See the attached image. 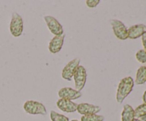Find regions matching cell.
Here are the masks:
<instances>
[{"mask_svg": "<svg viewBox=\"0 0 146 121\" xmlns=\"http://www.w3.org/2000/svg\"><path fill=\"white\" fill-rule=\"evenodd\" d=\"M134 84L133 79L131 76L123 78L120 81L116 93V101L118 103H122L125 98L131 93Z\"/></svg>", "mask_w": 146, "mask_h": 121, "instance_id": "obj_1", "label": "cell"}, {"mask_svg": "<svg viewBox=\"0 0 146 121\" xmlns=\"http://www.w3.org/2000/svg\"><path fill=\"white\" fill-rule=\"evenodd\" d=\"M24 109L26 112L31 115H41L46 114V108L41 102L36 101H27L24 104Z\"/></svg>", "mask_w": 146, "mask_h": 121, "instance_id": "obj_2", "label": "cell"}, {"mask_svg": "<svg viewBox=\"0 0 146 121\" xmlns=\"http://www.w3.org/2000/svg\"><path fill=\"white\" fill-rule=\"evenodd\" d=\"M9 30L11 35L14 37H19L22 34L24 30L23 19L18 13H14L11 17L9 25Z\"/></svg>", "mask_w": 146, "mask_h": 121, "instance_id": "obj_3", "label": "cell"}, {"mask_svg": "<svg viewBox=\"0 0 146 121\" xmlns=\"http://www.w3.org/2000/svg\"><path fill=\"white\" fill-rule=\"evenodd\" d=\"M73 78L75 81L76 90L81 91L84 88L86 82L87 73L86 68L82 65H79L74 73Z\"/></svg>", "mask_w": 146, "mask_h": 121, "instance_id": "obj_4", "label": "cell"}, {"mask_svg": "<svg viewBox=\"0 0 146 121\" xmlns=\"http://www.w3.org/2000/svg\"><path fill=\"white\" fill-rule=\"evenodd\" d=\"M111 24L115 36L121 40L128 38V28L121 21L118 19L111 20Z\"/></svg>", "mask_w": 146, "mask_h": 121, "instance_id": "obj_5", "label": "cell"}, {"mask_svg": "<svg viewBox=\"0 0 146 121\" xmlns=\"http://www.w3.org/2000/svg\"><path fill=\"white\" fill-rule=\"evenodd\" d=\"M80 64V58H76L71 60V61L68 63L61 72V76L64 80L66 81H71L73 76H74V73L76 71L77 68L79 66Z\"/></svg>", "mask_w": 146, "mask_h": 121, "instance_id": "obj_6", "label": "cell"}, {"mask_svg": "<svg viewBox=\"0 0 146 121\" xmlns=\"http://www.w3.org/2000/svg\"><path fill=\"white\" fill-rule=\"evenodd\" d=\"M44 20L46 23V25L49 31L54 36H60L64 34V29H63L62 25L58 22V21L55 17L49 15L45 16Z\"/></svg>", "mask_w": 146, "mask_h": 121, "instance_id": "obj_7", "label": "cell"}, {"mask_svg": "<svg viewBox=\"0 0 146 121\" xmlns=\"http://www.w3.org/2000/svg\"><path fill=\"white\" fill-rule=\"evenodd\" d=\"M58 96L60 97V98L73 101L81 98L82 96V93L81 91H78L76 89H73L69 87H65L61 88L58 91Z\"/></svg>", "mask_w": 146, "mask_h": 121, "instance_id": "obj_8", "label": "cell"}, {"mask_svg": "<svg viewBox=\"0 0 146 121\" xmlns=\"http://www.w3.org/2000/svg\"><path fill=\"white\" fill-rule=\"evenodd\" d=\"M101 107L98 105H94L89 103H80L77 107V110L78 113L83 115H92L97 114L101 111Z\"/></svg>", "mask_w": 146, "mask_h": 121, "instance_id": "obj_9", "label": "cell"}, {"mask_svg": "<svg viewBox=\"0 0 146 121\" xmlns=\"http://www.w3.org/2000/svg\"><path fill=\"white\" fill-rule=\"evenodd\" d=\"M65 34L60 36H54V38L50 41L48 44V50L52 54H56L59 52L64 45Z\"/></svg>", "mask_w": 146, "mask_h": 121, "instance_id": "obj_10", "label": "cell"}, {"mask_svg": "<svg viewBox=\"0 0 146 121\" xmlns=\"http://www.w3.org/2000/svg\"><path fill=\"white\" fill-rule=\"evenodd\" d=\"M56 105L61 110L66 112H74L77 110L78 104L72 101L60 98L57 101Z\"/></svg>", "mask_w": 146, "mask_h": 121, "instance_id": "obj_11", "label": "cell"}, {"mask_svg": "<svg viewBox=\"0 0 146 121\" xmlns=\"http://www.w3.org/2000/svg\"><path fill=\"white\" fill-rule=\"evenodd\" d=\"M146 31V26L144 24H135L128 28V38L136 39L143 36Z\"/></svg>", "mask_w": 146, "mask_h": 121, "instance_id": "obj_12", "label": "cell"}, {"mask_svg": "<svg viewBox=\"0 0 146 121\" xmlns=\"http://www.w3.org/2000/svg\"><path fill=\"white\" fill-rule=\"evenodd\" d=\"M135 113L134 109L132 106L126 104L123 106L122 114H121V120L122 121H134L135 120Z\"/></svg>", "mask_w": 146, "mask_h": 121, "instance_id": "obj_13", "label": "cell"}, {"mask_svg": "<svg viewBox=\"0 0 146 121\" xmlns=\"http://www.w3.org/2000/svg\"><path fill=\"white\" fill-rule=\"evenodd\" d=\"M146 82V67L145 65L141 66L137 71L136 77L134 83L137 85H142Z\"/></svg>", "mask_w": 146, "mask_h": 121, "instance_id": "obj_14", "label": "cell"}, {"mask_svg": "<svg viewBox=\"0 0 146 121\" xmlns=\"http://www.w3.org/2000/svg\"><path fill=\"white\" fill-rule=\"evenodd\" d=\"M105 118L103 115L92 114V115H83L81 118V121H104Z\"/></svg>", "mask_w": 146, "mask_h": 121, "instance_id": "obj_15", "label": "cell"}, {"mask_svg": "<svg viewBox=\"0 0 146 121\" xmlns=\"http://www.w3.org/2000/svg\"><path fill=\"white\" fill-rule=\"evenodd\" d=\"M50 118L51 121H69V119L66 116L58 113L54 110H51L50 112Z\"/></svg>", "mask_w": 146, "mask_h": 121, "instance_id": "obj_16", "label": "cell"}, {"mask_svg": "<svg viewBox=\"0 0 146 121\" xmlns=\"http://www.w3.org/2000/svg\"><path fill=\"white\" fill-rule=\"evenodd\" d=\"M135 119H139L146 115V103H143L134 110Z\"/></svg>", "mask_w": 146, "mask_h": 121, "instance_id": "obj_17", "label": "cell"}, {"mask_svg": "<svg viewBox=\"0 0 146 121\" xmlns=\"http://www.w3.org/2000/svg\"><path fill=\"white\" fill-rule=\"evenodd\" d=\"M135 58L142 63H146V51L144 49L139 50L135 54Z\"/></svg>", "mask_w": 146, "mask_h": 121, "instance_id": "obj_18", "label": "cell"}, {"mask_svg": "<svg viewBox=\"0 0 146 121\" xmlns=\"http://www.w3.org/2000/svg\"><path fill=\"white\" fill-rule=\"evenodd\" d=\"M100 0H87V1H86L87 7H89V8H94L96 6H98Z\"/></svg>", "mask_w": 146, "mask_h": 121, "instance_id": "obj_19", "label": "cell"}, {"mask_svg": "<svg viewBox=\"0 0 146 121\" xmlns=\"http://www.w3.org/2000/svg\"><path fill=\"white\" fill-rule=\"evenodd\" d=\"M142 43H143V46L144 47V50L146 51V31L143 34L142 36Z\"/></svg>", "mask_w": 146, "mask_h": 121, "instance_id": "obj_20", "label": "cell"}, {"mask_svg": "<svg viewBox=\"0 0 146 121\" xmlns=\"http://www.w3.org/2000/svg\"><path fill=\"white\" fill-rule=\"evenodd\" d=\"M143 100L144 103H146V91L144 93L143 95Z\"/></svg>", "mask_w": 146, "mask_h": 121, "instance_id": "obj_21", "label": "cell"}, {"mask_svg": "<svg viewBox=\"0 0 146 121\" xmlns=\"http://www.w3.org/2000/svg\"><path fill=\"white\" fill-rule=\"evenodd\" d=\"M140 120H141V121H146V115H144V116L141 117V118H140Z\"/></svg>", "mask_w": 146, "mask_h": 121, "instance_id": "obj_22", "label": "cell"}, {"mask_svg": "<svg viewBox=\"0 0 146 121\" xmlns=\"http://www.w3.org/2000/svg\"><path fill=\"white\" fill-rule=\"evenodd\" d=\"M134 121H141V120L140 119H135L134 120Z\"/></svg>", "mask_w": 146, "mask_h": 121, "instance_id": "obj_23", "label": "cell"}, {"mask_svg": "<svg viewBox=\"0 0 146 121\" xmlns=\"http://www.w3.org/2000/svg\"><path fill=\"white\" fill-rule=\"evenodd\" d=\"M71 121H78V120H72Z\"/></svg>", "mask_w": 146, "mask_h": 121, "instance_id": "obj_24", "label": "cell"}, {"mask_svg": "<svg viewBox=\"0 0 146 121\" xmlns=\"http://www.w3.org/2000/svg\"><path fill=\"white\" fill-rule=\"evenodd\" d=\"M145 67H146V65H145Z\"/></svg>", "mask_w": 146, "mask_h": 121, "instance_id": "obj_25", "label": "cell"}]
</instances>
